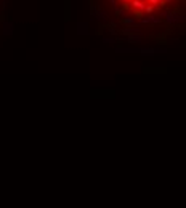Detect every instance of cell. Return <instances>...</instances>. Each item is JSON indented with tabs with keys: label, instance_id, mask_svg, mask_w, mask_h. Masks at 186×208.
I'll list each match as a JSON object with an SVG mask.
<instances>
[{
	"label": "cell",
	"instance_id": "3957f363",
	"mask_svg": "<svg viewBox=\"0 0 186 208\" xmlns=\"http://www.w3.org/2000/svg\"><path fill=\"white\" fill-rule=\"evenodd\" d=\"M77 35H87L88 34V23H77L76 24Z\"/></svg>",
	"mask_w": 186,
	"mask_h": 208
},
{
	"label": "cell",
	"instance_id": "52a82bcc",
	"mask_svg": "<svg viewBox=\"0 0 186 208\" xmlns=\"http://www.w3.org/2000/svg\"><path fill=\"white\" fill-rule=\"evenodd\" d=\"M122 34L124 35H132V34H141V32H140V29H138V27H124V29H122Z\"/></svg>",
	"mask_w": 186,
	"mask_h": 208
},
{
	"label": "cell",
	"instance_id": "4fadbf2b",
	"mask_svg": "<svg viewBox=\"0 0 186 208\" xmlns=\"http://www.w3.org/2000/svg\"><path fill=\"white\" fill-rule=\"evenodd\" d=\"M148 3H151V5H154V6H156V5H159V3H161V0H148Z\"/></svg>",
	"mask_w": 186,
	"mask_h": 208
},
{
	"label": "cell",
	"instance_id": "7c38bea8",
	"mask_svg": "<svg viewBox=\"0 0 186 208\" xmlns=\"http://www.w3.org/2000/svg\"><path fill=\"white\" fill-rule=\"evenodd\" d=\"M141 18H143V11L135 10V20H141Z\"/></svg>",
	"mask_w": 186,
	"mask_h": 208
},
{
	"label": "cell",
	"instance_id": "277c9868",
	"mask_svg": "<svg viewBox=\"0 0 186 208\" xmlns=\"http://www.w3.org/2000/svg\"><path fill=\"white\" fill-rule=\"evenodd\" d=\"M130 6H132L133 10H138V11H143V13H144L146 3L143 2V0H132V3H130Z\"/></svg>",
	"mask_w": 186,
	"mask_h": 208
},
{
	"label": "cell",
	"instance_id": "30bf717a",
	"mask_svg": "<svg viewBox=\"0 0 186 208\" xmlns=\"http://www.w3.org/2000/svg\"><path fill=\"white\" fill-rule=\"evenodd\" d=\"M117 2H119V0H109V3L113 5V8H114V11H116V13L120 10V8H119V3H117Z\"/></svg>",
	"mask_w": 186,
	"mask_h": 208
},
{
	"label": "cell",
	"instance_id": "8fae6325",
	"mask_svg": "<svg viewBox=\"0 0 186 208\" xmlns=\"http://www.w3.org/2000/svg\"><path fill=\"white\" fill-rule=\"evenodd\" d=\"M114 42H117L116 37H104L103 39V43H114Z\"/></svg>",
	"mask_w": 186,
	"mask_h": 208
},
{
	"label": "cell",
	"instance_id": "5bb4252c",
	"mask_svg": "<svg viewBox=\"0 0 186 208\" xmlns=\"http://www.w3.org/2000/svg\"><path fill=\"white\" fill-rule=\"evenodd\" d=\"M119 2H122L125 5V3H132V0H119Z\"/></svg>",
	"mask_w": 186,
	"mask_h": 208
},
{
	"label": "cell",
	"instance_id": "6da1fadb",
	"mask_svg": "<svg viewBox=\"0 0 186 208\" xmlns=\"http://www.w3.org/2000/svg\"><path fill=\"white\" fill-rule=\"evenodd\" d=\"M164 20L169 23V24H180V23H183L184 21V16L181 15V13H178V11H162V15H161Z\"/></svg>",
	"mask_w": 186,
	"mask_h": 208
},
{
	"label": "cell",
	"instance_id": "5b68a950",
	"mask_svg": "<svg viewBox=\"0 0 186 208\" xmlns=\"http://www.w3.org/2000/svg\"><path fill=\"white\" fill-rule=\"evenodd\" d=\"M143 40L141 34H132V35H127V42L128 43H140Z\"/></svg>",
	"mask_w": 186,
	"mask_h": 208
},
{
	"label": "cell",
	"instance_id": "9a60e30c",
	"mask_svg": "<svg viewBox=\"0 0 186 208\" xmlns=\"http://www.w3.org/2000/svg\"><path fill=\"white\" fill-rule=\"evenodd\" d=\"M143 2H144V0H143Z\"/></svg>",
	"mask_w": 186,
	"mask_h": 208
},
{
	"label": "cell",
	"instance_id": "8992f818",
	"mask_svg": "<svg viewBox=\"0 0 186 208\" xmlns=\"http://www.w3.org/2000/svg\"><path fill=\"white\" fill-rule=\"evenodd\" d=\"M120 23H122L124 26L133 27V26L136 24V20H135V18H132V16H125V18H122V20H120Z\"/></svg>",
	"mask_w": 186,
	"mask_h": 208
},
{
	"label": "cell",
	"instance_id": "7a4b0ae2",
	"mask_svg": "<svg viewBox=\"0 0 186 208\" xmlns=\"http://www.w3.org/2000/svg\"><path fill=\"white\" fill-rule=\"evenodd\" d=\"M161 21H162V18H157V16H153V15H148V16L140 20L141 24H159Z\"/></svg>",
	"mask_w": 186,
	"mask_h": 208
},
{
	"label": "cell",
	"instance_id": "9c48e42d",
	"mask_svg": "<svg viewBox=\"0 0 186 208\" xmlns=\"http://www.w3.org/2000/svg\"><path fill=\"white\" fill-rule=\"evenodd\" d=\"M153 11H154V5L148 3V5H146V8H144V13H146V15H153Z\"/></svg>",
	"mask_w": 186,
	"mask_h": 208
},
{
	"label": "cell",
	"instance_id": "ba28073f",
	"mask_svg": "<svg viewBox=\"0 0 186 208\" xmlns=\"http://www.w3.org/2000/svg\"><path fill=\"white\" fill-rule=\"evenodd\" d=\"M13 34V23H5L3 24V35H11Z\"/></svg>",
	"mask_w": 186,
	"mask_h": 208
}]
</instances>
